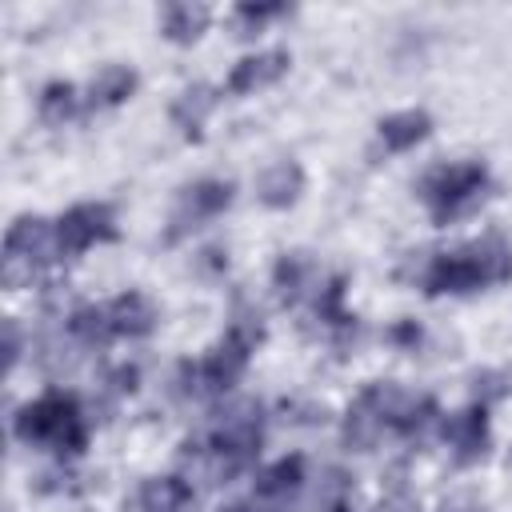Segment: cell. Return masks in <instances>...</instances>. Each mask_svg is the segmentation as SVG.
<instances>
[{
  "label": "cell",
  "mask_w": 512,
  "mask_h": 512,
  "mask_svg": "<svg viewBox=\"0 0 512 512\" xmlns=\"http://www.w3.org/2000/svg\"><path fill=\"white\" fill-rule=\"evenodd\" d=\"M72 112H76V88L64 84V80L48 84L44 96H40V116H44L48 124H64Z\"/></svg>",
  "instance_id": "obj_15"
},
{
  "label": "cell",
  "mask_w": 512,
  "mask_h": 512,
  "mask_svg": "<svg viewBox=\"0 0 512 512\" xmlns=\"http://www.w3.org/2000/svg\"><path fill=\"white\" fill-rule=\"evenodd\" d=\"M116 228H112V208L108 204H76L72 212H64L56 220V240H60V256L68 252H84L92 248L96 240H108Z\"/></svg>",
  "instance_id": "obj_4"
},
{
  "label": "cell",
  "mask_w": 512,
  "mask_h": 512,
  "mask_svg": "<svg viewBox=\"0 0 512 512\" xmlns=\"http://www.w3.org/2000/svg\"><path fill=\"white\" fill-rule=\"evenodd\" d=\"M484 184H488V176L480 164H448L424 180V200H428L432 216L444 224V220H456L468 208H476L484 200Z\"/></svg>",
  "instance_id": "obj_3"
},
{
  "label": "cell",
  "mask_w": 512,
  "mask_h": 512,
  "mask_svg": "<svg viewBox=\"0 0 512 512\" xmlns=\"http://www.w3.org/2000/svg\"><path fill=\"white\" fill-rule=\"evenodd\" d=\"M512 276V252L504 240L488 236L476 240L460 252H444L428 264L424 272V288L428 292H472L480 284H496Z\"/></svg>",
  "instance_id": "obj_1"
},
{
  "label": "cell",
  "mask_w": 512,
  "mask_h": 512,
  "mask_svg": "<svg viewBox=\"0 0 512 512\" xmlns=\"http://www.w3.org/2000/svg\"><path fill=\"white\" fill-rule=\"evenodd\" d=\"M452 436V448L460 460H476L484 452V436H488V424H484V408H468L460 416H452V424L444 428Z\"/></svg>",
  "instance_id": "obj_11"
},
{
  "label": "cell",
  "mask_w": 512,
  "mask_h": 512,
  "mask_svg": "<svg viewBox=\"0 0 512 512\" xmlns=\"http://www.w3.org/2000/svg\"><path fill=\"white\" fill-rule=\"evenodd\" d=\"M132 88H136V72H132V68H120V64H108V68H100V76L92 80V100H100V104H120V100L132 96Z\"/></svg>",
  "instance_id": "obj_14"
},
{
  "label": "cell",
  "mask_w": 512,
  "mask_h": 512,
  "mask_svg": "<svg viewBox=\"0 0 512 512\" xmlns=\"http://www.w3.org/2000/svg\"><path fill=\"white\" fill-rule=\"evenodd\" d=\"M228 204H232V184H224V180H204V184H196V188L184 192L180 212H176V224L188 228V220H192V224H196V220H208V216L224 212Z\"/></svg>",
  "instance_id": "obj_7"
},
{
  "label": "cell",
  "mask_w": 512,
  "mask_h": 512,
  "mask_svg": "<svg viewBox=\"0 0 512 512\" xmlns=\"http://www.w3.org/2000/svg\"><path fill=\"white\" fill-rule=\"evenodd\" d=\"M16 436L28 440V444L76 452V448H84V436H88V432H84V416H80L76 400L64 396V392H48V396H40L36 404L20 408V416H16Z\"/></svg>",
  "instance_id": "obj_2"
},
{
  "label": "cell",
  "mask_w": 512,
  "mask_h": 512,
  "mask_svg": "<svg viewBox=\"0 0 512 512\" xmlns=\"http://www.w3.org/2000/svg\"><path fill=\"white\" fill-rule=\"evenodd\" d=\"M160 24H164V36L176 40V44H192L204 24H208V8L204 4H168L160 12Z\"/></svg>",
  "instance_id": "obj_12"
},
{
  "label": "cell",
  "mask_w": 512,
  "mask_h": 512,
  "mask_svg": "<svg viewBox=\"0 0 512 512\" xmlns=\"http://www.w3.org/2000/svg\"><path fill=\"white\" fill-rule=\"evenodd\" d=\"M284 68H288V52L284 48H272V52H260V56H244L228 76V92H252L260 84H272Z\"/></svg>",
  "instance_id": "obj_6"
},
{
  "label": "cell",
  "mask_w": 512,
  "mask_h": 512,
  "mask_svg": "<svg viewBox=\"0 0 512 512\" xmlns=\"http://www.w3.org/2000/svg\"><path fill=\"white\" fill-rule=\"evenodd\" d=\"M304 484V460L300 456H288V460H276L260 480H256V504L260 508H280L296 496V488Z\"/></svg>",
  "instance_id": "obj_5"
},
{
  "label": "cell",
  "mask_w": 512,
  "mask_h": 512,
  "mask_svg": "<svg viewBox=\"0 0 512 512\" xmlns=\"http://www.w3.org/2000/svg\"><path fill=\"white\" fill-rule=\"evenodd\" d=\"M72 332L84 340V344H104L112 332V320H108V308H80L72 316Z\"/></svg>",
  "instance_id": "obj_17"
},
{
  "label": "cell",
  "mask_w": 512,
  "mask_h": 512,
  "mask_svg": "<svg viewBox=\"0 0 512 512\" xmlns=\"http://www.w3.org/2000/svg\"><path fill=\"white\" fill-rule=\"evenodd\" d=\"M304 272H308V260L304 256H284L280 268H276V288L284 300H296L300 288H304Z\"/></svg>",
  "instance_id": "obj_18"
},
{
  "label": "cell",
  "mask_w": 512,
  "mask_h": 512,
  "mask_svg": "<svg viewBox=\"0 0 512 512\" xmlns=\"http://www.w3.org/2000/svg\"><path fill=\"white\" fill-rule=\"evenodd\" d=\"M300 188H304V172H300L292 160H276V164H268V168L260 172V184H256L260 200L272 204V208L292 204V200L300 196Z\"/></svg>",
  "instance_id": "obj_9"
},
{
  "label": "cell",
  "mask_w": 512,
  "mask_h": 512,
  "mask_svg": "<svg viewBox=\"0 0 512 512\" xmlns=\"http://www.w3.org/2000/svg\"><path fill=\"white\" fill-rule=\"evenodd\" d=\"M280 12H284L280 4H260V8H252V4H240V8H236V20H248V24H264V20L280 16Z\"/></svg>",
  "instance_id": "obj_19"
},
{
  "label": "cell",
  "mask_w": 512,
  "mask_h": 512,
  "mask_svg": "<svg viewBox=\"0 0 512 512\" xmlns=\"http://www.w3.org/2000/svg\"><path fill=\"white\" fill-rule=\"evenodd\" d=\"M428 132H432V120H428L424 112H416V108L396 112V116H388V120L380 124V140H384L388 152H408V148H416Z\"/></svg>",
  "instance_id": "obj_10"
},
{
  "label": "cell",
  "mask_w": 512,
  "mask_h": 512,
  "mask_svg": "<svg viewBox=\"0 0 512 512\" xmlns=\"http://www.w3.org/2000/svg\"><path fill=\"white\" fill-rule=\"evenodd\" d=\"M108 320H112V332H116V336H144V332H152V324H156V308H152L148 296L124 292V296H116V300L108 304Z\"/></svg>",
  "instance_id": "obj_8"
},
{
  "label": "cell",
  "mask_w": 512,
  "mask_h": 512,
  "mask_svg": "<svg viewBox=\"0 0 512 512\" xmlns=\"http://www.w3.org/2000/svg\"><path fill=\"white\" fill-rule=\"evenodd\" d=\"M208 108H212V92L196 84V88H188V92L176 100L172 116H176V124H180L184 132H196V128H200V120L208 116Z\"/></svg>",
  "instance_id": "obj_16"
},
{
  "label": "cell",
  "mask_w": 512,
  "mask_h": 512,
  "mask_svg": "<svg viewBox=\"0 0 512 512\" xmlns=\"http://www.w3.org/2000/svg\"><path fill=\"white\" fill-rule=\"evenodd\" d=\"M140 500H144V512H184V504L192 500V488L176 476H164V480H148Z\"/></svg>",
  "instance_id": "obj_13"
}]
</instances>
